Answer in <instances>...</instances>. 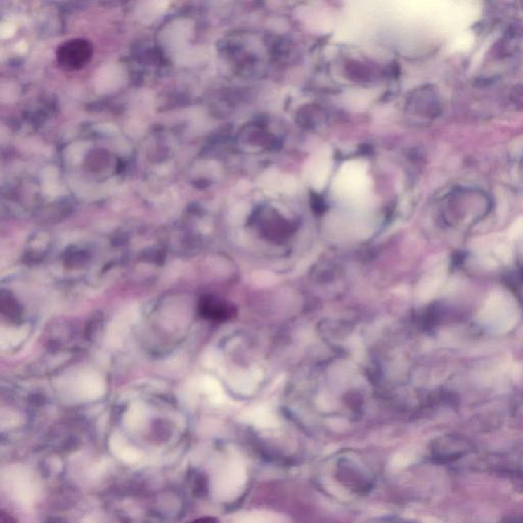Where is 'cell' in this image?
I'll return each instance as SVG.
<instances>
[{
    "instance_id": "cell-1",
    "label": "cell",
    "mask_w": 523,
    "mask_h": 523,
    "mask_svg": "<svg viewBox=\"0 0 523 523\" xmlns=\"http://www.w3.org/2000/svg\"><path fill=\"white\" fill-rule=\"evenodd\" d=\"M482 320L496 331H507L517 321V306L512 297L504 292H495L482 311Z\"/></svg>"
},
{
    "instance_id": "cell-2",
    "label": "cell",
    "mask_w": 523,
    "mask_h": 523,
    "mask_svg": "<svg viewBox=\"0 0 523 523\" xmlns=\"http://www.w3.org/2000/svg\"><path fill=\"white\" fill-rule=\"evenodd\" d=\"M91 56V44L83 39L69 40L56 51L58 64L67 70L81 69L88 64Z\"/></svg>"
},
{
    "instance_id": "cell-3",
    "label": "cell",
    "mask_w": 523,
    "mask_h": 523,
    "mask_svg": "<svg viewBox=\"0 0 523 523\" xmlns=\"http://www.w3.org/2000/svg\"><path fill=\"white\" fill-rule=\"evenodd\" d=\"M338 193H360L368 189V179L363 164L351 162L342 167L337 179Z\"/></svg>"
},
{
    "instance_id": "cell-4",
    "label": "cell",
    "mask_w": 523,
    "mask_h": 523,
    "mask_svg": "<svg viewBox=\"0 0 523 523\" xmlns=\"http://www.w3.org/2000/svg\"><path fill=\"white\" fill-rule=\"evenodd\" d=\"M198 311L202 317L214 321H225L235 314L233 306L213 297H202Z\"/></svg>"
},
{
    "instance_id": "cell-5",
    "label": "cell",
    "mask_w": 523,
    "mask_h": 523,
    "mask_svg": "<svg viewBox=\"0 0 523 523\" xmlns=\"http://www.w3.org/2000/svg\"><path fill=\"white\" fill-rule=\"evenodd\" d=\"M0 523H17V520L11 514L2 511L1 515H0Z\"/></svg>"
},
{
    "instance_id": "cell-6",
    "label": "cell",
    "mask_w": 523,
    "mask_h": 523,
    "mask_svg": "<svg viewBox=\"0 0 523 523\" xmlns=\"http://www.w3.org/2000/svg\"><path fill=\"white\" fill-rule=\"evenodd\" d=\"M188 523H219V522H218V520L214 517H202V518H198V519L193 520V522H191Z\"/></svg>"
},
{
    "instance_id": "cell-7",
    "label": "cell",
    "mask_w": 523,
    "mask_h": 523,
    "mask_svg": "<svg viewBox=\"0 0 523 523\" xmlns=\"http://www.w3.org/2000/svg\"><path fill=\"white\" fill-rule=\"evenodd\" d=\"M47 523H65V520L60 519V518H55V519L49 520Z\"/></svg>"
}]
</instances>
